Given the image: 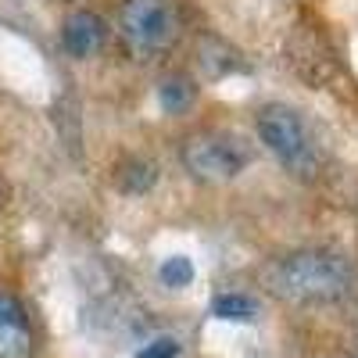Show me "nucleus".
I'll return each mask as SVG.
<instances>
[{"label":"nucleus","instance_id":"nucleus-8","mask_svg":"<svg viewBox=\"0 0 358 358\" xmlns=\"http://www.w3.org/2000/svg\"><path fill=\"white\" fill-rule=\"evenodd\" d=\"M194 97H197V86H194L190 76H169V79L162 83V90H158V101H162V108H165L169 115L187 111V108L194 104Z\"/></svg>","mask_w":358,"mask_h":358},{"label":"nucleus","instance_id":"nucleus-5","mask_svg":"<svg viewBox=\"0 0 358 358\" xmlns=\"http://www.w3.org/2000/svg\"><path fill=\"white\" fill-rule=\"evenodd\" d=\"M36 334L18 297L0 290V358H33Z\"/></svg>","mask_w":358,"mask_h":358},{"label":"nucleus","instance_id":"nucleus-4","mask_svg":"<svg viewBox=\"0 0 358 358\" xmlns=\"http://www.w3.org/2000/svg\"><path fill=\"white\" fill-rule=\"evenodd\" d=\"M176 11L169 0H122L118 8V36L136 57H155L176 40Z\"/></svg>","mask_w":358,"mask_h":358},{"label":"nucleus","instance_id":"nucleus-11","mask_svg":"<svg viewBox=\"0 0 358 358\" xmlns=\"http://www.w3.org/2000/svg\"><path fill=\"white\" fill-rule=\"evenodd\" d=\"M176 355H179V341L158 337V341H151V344H143L136 358H176Z\"/></svg>","mask_w":358,"mask_h":358},{"label":"nucleus","instance_id":"nucleus-12","mask_svg":"<svg viewBox=\"0 0 358 358\" xmlns=\"http://www.w3.org/2000/svg\"><path fill=\"white\" fill-rule=\"evenodd\" d=\"M355 358H358V355H355Z\"/></svg>","mask_w":358,"mask_h":358},{"label":"nucleus","instance_id":"nucleus-7","mask_svg":"<svg viewBox=\"0 0 358 358\" xmlns=\"http://www.w3.org/2000/svg\"><path fill=\"white\" fill-rule=\"evenodd\" d=\"M115 179H118V187H122L126 194H147L158 183V169H155L151 158L133 155V158H126L122 165L115 169Z\"/></svg>","mask_w":358,"mask_h":358},{"label":"nucleus","instance_id":"nucleus-1","mask_svg":"<svg viewBox=\"0 0 358 358\" xmlns=\"http://www.w3.org/2000/svg\"><path fill=\"white\" fill-rule=\"evenodd\" d=\"M265 283L290 305H341L358 290V273L348 255L330 248H301L276 258L265 273Z\"/></svg>","mask_w":358,"mask_h":358},{"label":"nucleus","instance_id":"nucleus-10","mask_svg":"<svg viewBox=\"0 0 358 358\" xmlns=\"http://www.w3.org/2000/svg\"><path fill=\"white\" fill-rule=\"evenodd\" d=\"M158 276H162V283H165V287L183 290V287H190V283H194V265H190V258H183V255H172V258H165V262H162Z\"/></svg>","mask_w":358,"mask_h":358},{"label":"nucleus","instance_id":"nucleus-9","mask_svg":"<svg viewBox=\"0 0 358 358\" xmlns=\"http://www.w3.org/2000/svg\"><path fill=\"white\" fill-rule=\"evenodd\" d=\"M212 315L226 319V322H251L258 315V305L248 294H219L212 301Z\"/></svg>","mask_w":358,"mask_h":358},{"label":"nucleus","instance_id":"nucleus-2","mask_svg":"<svg viewBox=\"0 0 358 358\" xmlns=\"http://www.w3.org/2000/svg\"><path fill=\"white\" fill-rule=\"evenodd\" d=\"M258 140L290 176L297 179H315L322 169V143L305 122V115L290 104H262L255 115Z\"/></svg>","mask_w":358,"mask_h":358},{"label":"nucleus","instance_id":"nucleus-6","mask_svg":"<svg viewBox=\"0 0 358 358\" xmlns=\"http://www.w3.org/2000/svg\"><path fill=\"white\" fill-rule=\"evenodd\" d=\"M108 43V22L97 11H72L62 25V47L72 57H94Z\"/></svg>","mask_w":358,"mask_h":358},{"label":"nucleus","instance_id":"nucleus-3","mask_svg":"<svg viewBox=\"0 0 358 358\" xmlns=\"http://www.w3.org/2000/svg\"><path fill=\"white\" fill-rule=\"evenodd\" d=\"M179 162L197 183H229L248 169L251 155L229 133H194L179 147Z\"/></svg>","mask_w":358,"mask_h":358}]
</instances>
